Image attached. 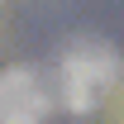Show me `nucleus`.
I'll use <instances>...</instances> for the list:
<instances>
[{"instance_id":"nucleus-1","label":"nucleus","mask_w":124,"mask_h":124,"mask_svg":"<svg viewBox=\"0 0 124 124\" xmlns=\"http://www.w3.org/2000/svg\"><path fill=\"white\" fill-rule=\"evenodd\" d=\"M110 81H115V53L105 43H81L62 57V95L72 110H95Z\"/></svg>"},{"instance_id":"nucleus-2","label":"nucleus","mask_w":124,"mask_h":124,"mask_svg":"<svg viewBox=\"0 0 124 124\" xmlns=\"http://www.w3.org/2000/svg\"><path fill=\"white\" fill-rule=\"evenodd\" d=\"M43 115H48L43 81L33 72H24V67L0 72V124H38Z\"/></svg>"}]
</instances>
